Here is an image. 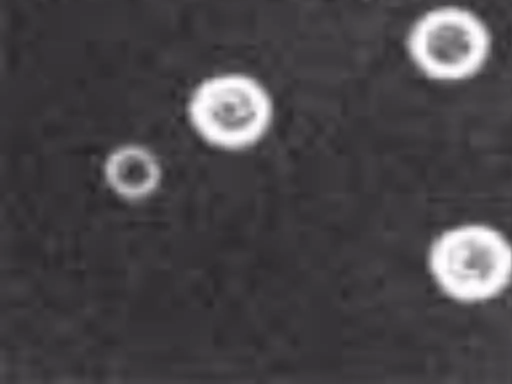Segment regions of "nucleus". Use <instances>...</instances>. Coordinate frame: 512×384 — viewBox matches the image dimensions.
<instances>
[{
	"label": "nucleus",
	"mask_w": 512,
	"mask_h": 384,
	"mask_svg": "<svg viewBox=\"0 0 512 384\" xmlns=\"http://www.w3.org/2000/svg\"><path fill=\"white\" fill-rule=\"evenodd\" d=\"M423 267L431 287L447 303L492 305L512 290V235L486 219L451 221L428 239Z\"/></svg>",
	"instance_id": "1"
},
{
	"label": "nucleus",
	"mask_w": 512,
	"mask_h": 384,
	"mask_svg": "<svg viewBox=\"0 0 512 384\" xmlns=\"http://www.w3.org/2000/svg\"><path fill=\"white\" fill-rule=\"evenodd\" d=\"M496 37L478 10L462 3L426 7L407 25L402 48L413 71L439 86H457L477 79L491 64Z\"/></svg>",
	"instance_id": "2"
},
{
	"label": "nucleus",
	"mask_w": 512,
	"mask_h": 384,
	"mask_svg": "<svg viewBox=\"0 0 512 384\" xmlns=\"http://www.w3.org/2000/svg\"><path fill=\"white\" fill-rule=\"evenodd\" d=\"M185 118L209 148L228 154L249 152L271 134L277 103L269 86L243 70H221L202 77L190 89Z\"/></svg>",
	"instance_id": "3"
},
{
	"label": "nucleus",
	"mask_w": 512,
	"mask_h": 384,
	"mask_svg": "<svg viewBox=\"0 0 512 384\" xmlns=\"http://www.w3.org/2000/svg\"><path fill=\"white\" fill-rule=\"evenodd\" d=\"M100 175L104 186L116 199L137 204L160 191L165 171L152 148L141 142L125 141L105 153Z\"/></svg>",
	"instance_id": "4"
}]
</instances>
